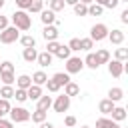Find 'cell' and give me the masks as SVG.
Here are the masks:
<instances>
[{
	"label": "cell",
	"instance_id": "1",
	"mask_svg": "<svg viewBox=\"0 0 128 128\" xmlns=\"http://www.w3.org/2000/svg\"><path fill=\"white\" fill-rule=\"evenodd\" d=\"M12 26H16V28H18V30H22V32L30 30V26H32L30 14H28L26 10H16V12L12 14Z\"/></svg>",
	"mask_w": 128,
	"mask_h": 128
},
{
	"label": "cell",
	"instance_id": "2",
	"mask_svg": "<svg viewBox=\"0 0 128 128\" xmlns=\"http://www.w3.org/2000/svg\"><path fill=\"white\" fill-rule=\"evenodd\" d=\"M20 38V30L16 26H6L2 32H0V42L2 44H12Z\"/></svg>",
	"mask_w": 128,
	"mask_h": 128
},
{
	"label": "cell",
	"instance_id": "3",
	"mask_svg": "<svg viewBox=\"0 0 128 128\" xmlns=\"http://www.w3.org/2000/svg\"><path fill=\"white\" fill-rule=\"evenodd\" d=\"M106 36H108V26L106 24L98 22V24H94L90 28V38L94 42H102V40H106Z\"/></svg>",
	"mask_w": 128,
	"mask_h": 128
},
{
	"label": "cell",
	"instance_id": "4",
	"mask_svg": "<svg viewBox=\"0 0 128 128\" xmlns=\"http://www.w3.org/2000/svg\"><path fill=\"white\" fill-rule=\"evenodd\" d=\"M82 68H84V60L80 56L66 58V74H78V72H82Z\"/></svg>",
	"mask_w": 128,
	"mask_h": 128
},
{
	"label": "cell",
	"instance_id": "5",
	"mask_svg": "<svg viewBox=\"0 0 128 128\" xmlns=\"http://www.w3.org/2000/svg\"><path fill=\"white\" fill-rule=\"evenodd\" d=\"M8 114H10L12 122H28L30 120V112L26 108H22V106H12Z\"/></svg>",
	"mask_w": 128,
	"mask_h": 128
},
{
	"label": "cell",
	"instance_id": "6",
	"mask_svg": "<svg viewBox=\"0 0 128 128\" xmlns=\"http://www.w3.org/2000/svg\"><path fill=\"white\" fill-rule=\"evenodd\" d=\"M52 108H54V112H66L68 108H70V96H66V94H60V96H56V100H52Z\"/></svg>",
	"mask_w": 128,
	"mask_h": 128
},
{
	"label": "cell",
	"instance_id": "7",
	"mask_svg": "<svg viewBox=\"0 0 128 128\" xmlns=\"http://www.w3.org/2000/svg\"><path fill=\"white\" fill-rule=\"evenodd\" d=\"M108 64V74L110 76H114V78H120L122 74H124V62H120V60H108L106 62Z\"/></svg>",
	"mask_w": 128,
	"mask_h": 128
},
{
	"label": "cell",
	"instance_id": "8",
	"mask_svg": "<svg viewBox=\"0 0 128 128\" xmlns=\"http://www.w3.org/2000/svg\"><path fill=\"white\" fill-rule=\"evenodd\" d=\"M58 26L56 24H48V26H44V30H42V36H44V40L46 42H50V40H58Z\"/></svg>",
	"mask_w": 128,
	"mask_h": 128
},
{
	"label": "cell",
	"instance_id": "9",
	"mask_svg": "<svg viewBox=\"0 0 128 128\" xmlns=\"http://www.w3.org/2000/svg\"><path fill=\"white\" fill-rule=\"evenodd\" d=\"M112 44H116V46H120L122 42H124V32L120 30V28H112V30H108V36H106Z\"/></svg>",
	"mask_w": 128,
	"mask_h": 128
},
{
	"label": "cell",
	"instance_id": "10",
	"mask_svg": "<svg viewBox=\"0 0 128 128\" xmlns=\"http://www.w3.org/2000/svg\"><path fill=\"white\" fill-rule=\"evenodd\" d=\"M40 20H42L44 26H48V24H56V12H52L50 8H48V10H42V12H40Z\"/></svg>",
	"mask_w": 128,
	"mask_h": 128
},
{
	"label": "cell",
	"instance_id": "11",
	"mask_svg": "<svg viewBox=\"0 0 128 128\" xmlns=\"http://www.w3.org/2000/svg\"><path fill=\"white\" fill-rule=\"evenodd\" d=\"M52 60H54V54H50V52H40L38 56H36V62L42 66V68H46V66H50L52 64Z\"/></svg>",
	"mask_w": 128,
	"mask_h": 128
},
{
	"label": "cell",
	"instance_id": "12",
	"mask_svg": "<svg viewBox=\"0 0 128 128\" xmlns=\"http://www.w3.org/2000/svg\"><path fill=\"white\" fill-rule=\"evenodd\" d=\"M114 106H116V102H112L110 98H104V100H100V102H98V110H100L104 116H108V114L112 112V108H114Z\"/></svg>",
	"mask_w": 128,
	"mask_h": 128
},
{
	"label": "cell",
	"instance_id": "13",
	"mask_svg": "<svg viewBox=\"0 0 128 128\" xmlns=\"http://www.w3.org/2000/svg\"><path fill=\"white\" fill-rule=\"evenodd\" d=\"M26 94H28V100H38V98L42 96V86L30 84V86L26 88Z\"/></svg>",
	"mask_w": 128,
	"mask_h": 128
},
{
	"label": "cell",
	"instance_id": "14",
	"mask_svg": "<svg viewBox=\"0 0 128 128\" xmlns=\"http://www.w3.org/2000/svg\"><path fill=\"white\" fill-rule=\"evenodd\" d=\"M96 128H120V124H118V122H114L112 118L102 116V118H98V120H96Z\"/></svg>",
	"mask_w": 128,
	"mask_h": 128
},
{
	"label": "cell",
	"instance_id": "15",
	"mask_svg": "<svg viewBox=\"0 0 128 128\" xmlns=\"http://www.w3.org/2000/svg\"><path fill=\"white\" fill-rule=\"evenodd\" d=\"M84 66H86V68H90V70H98V68H100L98 58H96V54H94V52H88V56L84 58Z\"/></svg>",
	"mask_w": 128,
	"mask_h": 128
},
{
	"label": "cell",
	"instance_id": "16",
	"mask_svg": "<svg viewBox=\"0 0 128 128\" xmlns=\"http://www.w3.org/2000/svg\"><path fill=\"white\" fill-rule=\"evenodd\" d=\"M36 102H38V104H36L38 110H46V112H48V110L52 108V96H44V94H42Z\"/></svg>",
	"mask_w": 128,
	"mask_h": 128
},
{
	"label": "cell",
	"instance_id": "17",
	"mask_svg": "<svg viewBox=\"0 0 128 128\" xmlns=\"http://www.w3.org/2000/svg\"><path fill=\"white\" fill-rule=\"evenodd\" d=\"M64 94H66V96H70V98H72V96H78V94H80V86H78L76 82H72V80H70L68 84H64Z\"/></svg>",
	"mask_w": 128,
	"mask_h": 128
},
{
	"label": "cell",
	"instance_id": "18",
	"mask_svg": "<svg viewBox=\"0 0 128 128\" xmlns=\"http://www.w3.org/2000/svg\"><path fill=\"white\" fill-rule=\"evenodd\" d=\"M36 56H38L36 48H24V50H22V58H24V60H26L28 64L36 62Z\"/></svg>",
	"mask_w": 128,
	"mask_h": 128
},
{
	"label": "cell",
	"instance_id": "19",
	"mask_svg": "<svg viewBox=\"0 0 128 128\" xmlns=\"http://www.w3.org/2000/svg\"><path fill=\"white\" fill-rule=\"evenodd\" d=\"M32 84H38V86H44L46 84V80H48V76H46V72H42V70H38V72H34L32 76Z\"/></svg>",
	"mask_w": 128,
	"mask_h": 128
},
{
	"label": "cell",
	"instance_id": "20",
	"mask_svg": "<svg viewBox=\"0 0 128 128\" xmlns=\"http://www.w3.org/2000/svg\"><path fill=\"white\" fill-rule=\"evenodd\" d=\"M108 98H110L112 102H118V100H122V98H124V90H122V88H118V86H114V88H110V90H108Z\"/></svg>",
	"mask_w": 128,
	"mask_h": 128
},
{
	"label": "cell",
	"instance_id": "21",
	"mask_svg": "<svg viewBox=\"0 0 128 128\" xmlns=\"http://www.w3.org/2000/svg\"><path fill=\"white\" fill-rule=\"evenodd\" d=\"M110 114H112V120H114V122H122V120L126 118V110H124L122 106H114Z\"/></svg>",
	"mask_w": 128,
	"mask_h": 128
},
{
	"label": "cell",
	"instance_id": "22",
	"mask_svg": "<svg viewBox=\"0 0 128 128\" xmlns=\"http://www.w3.org/2000/svg\"><path fill=\"white\" fill-rule=\"evenodd\" d=\"M18 40H20V44H22L24 48H36V38H34V36H30V34L20 36Z\"/></svg>",
	"mask_w": 128,
	"mask_h": 128
},
{
	"label": "cell",
	"instance_id": "23",
	"mask_svg": "<svg viewBox=\"0 0 128 128\" xmlns=\"http://www.w3.org/2000/svg\"><path fill=\"white\" fill-rule=\"evenodd\" d=\"M54 56H56V58H60V60L70 58V48H68V44H60V46H58V50L54 52Z\"/></svg>",
	"mask_w": 128,
	"mask_h": 128
},
{
	"label": "cell",
	"instance_id": "24",
	"mask_svg": "<svg viewBox=\"0 0 128 128\" xmlns=\"http://www.w3.org/2000/svg\"><path fill=\"white\" fill-rule=\"evenodd\" d=\"M30 84H32V78H30L28 74H20V76L16 78V88H24V90H26Z\"/></svg>",
	"mask_w": 128,
	"mask_h": 128
},
{
	"label": "cell",
	"instance_id": "25",
	"mask_svg": "<svg viewBox=\"0 0 128 128\" xmlns=\"http://www.w3.org/2000/svg\"><path fill=\"white\" fill-rule=\"evenodd\" d=\"M46 116H48V112L46 110H34V112H30V118H32V122H36V124H40V122H44L46 120Z\"/></svg>",
	"mask_w": 128,
	"mask_h": 128
},
{
	"label": "cell",
	"instance_id": "26",
	"mask_svg": "<svg viewBox=\"0 0 128 128\" xmlns=\"http://www.w3.org/2000/svg\"><path fill=\"white\" fill-rule=\"evenodd\" d=\"M52 80H56V82H58V86L62 88L64 84H68V82H70V74H66V72H56V74L52 76Z\"/></svg>",
	"mask_w": 128,
	"mask_h": 128
},
{
	"label": "cell",
	"instance_id": "27",
	"mask_svg": "<svg viewBox=\"0 0 128 128\" xmlns=\"http://www.w3.org/2000/svg\"><path fill=\"white\" fill-rule=\"evenodd\" d=\"M12 96H14V86H12V84H4V86L0 88V98L10 100Z\"/></svg>",
	"mask_w": 128,
	"mask_h": 128
},
{
	"label": "cell",
	"instance_id": "28",
	"mask_svg": "<svg viewBox=\"0 0 128 128\" xmlns=\"http://www.w3.org/2000/svg\"><path fill=\"white\" fill-rule=\"evenodd\" d=\"M96 58H98V64L102 66V64H106V62L110 60V52H108L106 48H100V50L96 52Z\"/></svg>",
	"mask_w": 128,
	"mask_h": 128
},
{
	"label": "cell",
	"instance_id": "29",
	"mask_svg": "<svg viewBox=\"0 0 128 128\" xmlns=\"http://www.w3.org/2000/svg\"><path fill=\"white\" fill-rule=\"evenodd\" d=\"M72 8H74V14H76V16H88V6H86V4L76 2Z\"/></svg>",
	"mask_w": 128,
	"mask_h": 128
},
{
	"label": "cell",
	"instance_id": "30",
	"mask_svg": "<svg viewBox=\"0 0 128 128\" xmlns=\"http://www.w3.org/2000/svg\"><path fill=\"white\" fill-rule=\"evenodd\" d=\"M102 12H104V8H102L100 4H96V2L88 4V16H100Z\"/></svg>",
	"mask_w": 128,
	"mask_h": 128
},
{
	"label": "cell",
	"instance_id": "31",
	"mask_svg": "<svg viewBox=\"0 0 128 128\" xmlns=\"http://www.w3.org/2000/svg\"><path fill=\"white\" fill-rule=\"evenodd\" d=\"M42 10H44V2L42 0H32L26 12H42Z\"/></svg>",
	"mask_w": 128,
	"mask_h": 128
},
{
	"label": "cell",
	"instance_id": "32",
	"mask_svg": "<svg viewBox=\"0 0 128 128\" xmlns=\"http://www.w3.org/2000/svg\"><path fill=\"white\" fill-rule=\"evenodd\" d=\"M94 48V40L88 36V38H80V50H86V52H90Z\"/></svg>",
	"mask_w": 128,
	"mask_h": 128
},
{
	"label": "cell",
	"instance_id": "33",
	"mask_svg": "<svg viewBox=\"0 0 128 128\" xmlns=\"http://www.w3.org/2000/svg\"><path fill=\"white\" fill-rule=\"evenodd\" d=\"M12 98H16V102H26L28 100V94H26L24 88H14V96Z\"/></svg>",
	"mask_w": 128,
	"mask_h": 128
},
{
	"label": "cell",
	"instance_id": "34",
	"mask_svg": "<svg viewBox=\"0 0 128 128\" xmlns=\"http://www.w3.org/2000/svg\"><path fill=\"white\" fill-rule=\"evenodd\" d=\"M114 58H116V60H120V62H126V60H128V50H126V48H116Z\"/></svg>",
	"mask_w": 128,
	"mask_h": 128
},
{
	"label": "cell",
	"instance_id": "35",
	"mask_svg": "<svg viewBox=\"0 0 128 128\" xmlns=\"http://www.w3.org/2000/svg\"><path fill=\"white\" fill-rule=\"evenodd\" d=\"M64 0H50V10L52 12H60V10H64Z\"/></svg>",
	"mask_w": 128,
	"mask_h": 128
},
{
	"label": "cell",
	"instance_id": "36",
	"mask_svg": "<svg viewBox=\"0 0 128 128\" xmlns=\"http://www.w3.org/2000/svg\"><path fill=\"white\" fill-rule=\"evenodd\" d=\"M10 108H12V106H10V100L0 98V114H2V116H6V114L10 112Z\"/></svg>",
	"mask_w": 128,
	"mask_h": 128
},
{
	"label": "cell",
	"instance_id": "37",
	"mask_svg": "<svg viewBox=\"0 0 128 128\" xmlns=\"http://www.w3.org/2000/svg\"><path fill=\"white\" fill-rule=\"evenodd\" d=\"M0 80H2L4 84H14V82H16L14 72H4V74H0Z\"/></svg>",
	"mask_w": 128,
	"mask_h": 128
},
{
	"label": "cell",
	"instance_id": "38",
	"mask_svg": "<svg viewBox=\"0 0 128 128\" xmlns=\"http://www.w3.org/2000/svg\"><path fill=\"white\" fill-rule=\"evenodd\" d=\"M4 72H14V64H12L10 60L0 62V74H4Z\"/></svg>",
	"mask_w": 128,
	"mask_h": 128
},
{
	"label": "cell",
	"instance_id": "39",
	"mask_svg": "<svg viewBox=\"0 0 128 128\" xmlns=\"http://www.w3.org/2000/svg\"><path fill=\"white\" fill-rule=\"evenodd\" d=\"M44 86L48 88V92H58V90H60V86H58V82H56V80H52V78H48Z\"/></svg>",
	"mask_w": 128,
	"mask_h": 128
},
{
	"label": "cell",
	"instance_id": "40",
	"mask_svg": "<svg viewBox=\"0 0 128 128\" xmlns=\"http://www.w3.org/2000/svg\"><path fill=\"white\" fill-rule=\"evenodd\" d=\"M68 48H70V52H80V38H72L68 42Z\"/></svg>",
	"mask_w": 128,
	"mask_h": 128
},
{
	"label": "cell",
	"instance_id": "41",
	"mask_svg": "<svg viewBox=\"0 0 128 128\" xmlns=\"http://www.w3.org/2000/svg\"><path fill=\"white\" fill-rule=\"evenodd\" d=\"M58 46H60V42H58V40H50V42L46 44V52H50V54H54V52L58 50Z\"/></svg>",
	"mask_w": 128,
	"mask_h": 128
},
{
	"label": "cell",
	"instance_id": "42",
	"mask_svg": "<svg viewBox=\"0 0 128 128\" xmlns=\"http://www.w3.org/2000/svg\"><path fill=\"white\" fill-rule=\"evenodd\" d=\"M76 122H78V120H76V116H72V114L64 118V126H68V128H74V126H76Z\"/></svg>",
	"mask_w": 128,
	"mask_h": 128
},
{
	"label": "cell",
	"instance_id": "43",
	"mask_svg": "<svg viewBox=\"0 0 128 128\" xmlns=\"http://www.w3.org/2000/svg\"><path fill=\"white\" fill-rule=\"evenodd\" d=\"M30 2H32V0H14V4L18 6V10H28Z\"/></svg>",
	"mask_w": 128,
	"mask_h": 128
},
{
	"label": "cell",
	"instance_id": "44",
	"mask_svg": "<svg viewBox=\"0 0 128 128\" xmlns=\"http://www.w3.org/2000/svg\"><path fill=\"white\" fill-rule=\"evenodd\" d=\"M6 26H10V20H8V16H2V14H0V32H2Z\"/></svg>",
	"mask_w": 128,
	"mask_h": 128
},
{
	"label": "cell",
	"instance_id": "45",
	"mask_svg": "<svg viewBox=\"0 0 128 128\" xmlns=\"http://www.w3.org/2000/svg\"><path fill=\"white\" fill-rule=\"evenodd\" d=\"M0 128H14V122L6 120V118H0Z\"/></svg>",
	"mask_w": 128,
	"mask_h": 128
},
{
	"label": "cell",
	"instance_id": "46",
	"mask_svg": "<svg viewBox=\"0 0 128 128\" xmlns=\"http://www.w3.org/2000/svg\"><path fill=\"white\" fill-rule=\"evenodd\" d=\"M118 4H120V0H108V2L104 4V8H110V10H114Z\"/></svg>",
	"mask_w": 128,
	"mask_h": 128
},
{
	"label": "cell",
	"instance_id": "47",
	"mask_svg": "<svg viewBox=\"0 0 128 128\" xmlns=\"http://www.w3.org/2000/svg\"><path fill=\"white\" fill-rule=\"evenodd\" d=\"M120 22H122V24H128V10H122V14H120Z\"/></svg>",
	"mask_w": 128,
	"mask_h": 128
},
{
	"label": "cell",
	"instance_id": "48",
	"mask_svg": "<svg viewBox=\"0 0 128 128\" xmlns=\"http://www.w3.org/2000/svg\"><path fill=\"white\" fill-rule=\"evenodd\" d=\"M40 128H54V124H52V122H46V120H44V122H40Z\"/></svg>",
	"mask_w": 128,
	"mask_h": 128
},
{
	"label": "cell",
	"instance_id": "49",
	"mask_svg": "<svg viewBox=\"0 0 128 128\" xmlns=\"http://www.w3.org/2000/svg\"><path fill=\"white\" fill-rule=\"evenodd\" d=\"M78 0H64V4H68V6H74Z\"/></svg>",
	"mask_w": 128,
	"mask_h": 128
},
{
	"label": "cell",
	"instance_id": "50",
	"mask_svg": "<svg viewBox=\"0 0 128 128\" xmlns=\"http://www.w3.org/2000/svg\"><path fill=\"white\" fill-rule=\"evenodd\" d=\"M94 2H96V4H100V6H102V8H104V4H106V2H108V0H94Z\"/></svg>",
	"mask_w": 128,
	"mask_h": 128
},
{
	"label": "cell",
	"instance_id": "51",
	"mask_svg": "<svg viewBox=\"0 0 128 128\" xmlns=\"http://www.w3.org/2000/svg\"><path fill=\"white\" fill-rule=\"evenodd\" d=\"M78 2H82V4H86V6H88V4H92L94 0H78Z\"/></svg>",
	"mask_w": 128,
	"mask_h": 128
},
{
	"label": "cell",
	"instance_id": "52",
	"mask_svg": "<svg viewBox=\"0 0 128 128\" xmlns=\"http://www.w3.org/2000/svg\"><path fill=\"white\" fill-rule=\"evenodd\" d=\"M2 8H4V0H0V10H2Z\"/></svg>",
	"mask_w": 128,
	"mask_h": 128
},
{
	"label": "cell",
	"instance_id": "53",
	"mask_svg": "<svg viewBox=\"0 0 128 128\" xmlns=\"http://www.w3.org/2000/svg\"><path fill=\"white\" fill-rule=\"evenodd\" d=\"M120 2H128V0H120Z\"/></svg>",
	"mask_w": 128,
	"mask_h": 128
},
{
	"label": "cell",
	"instance_id": "54",
	"mask_svg": "<svg viewBox=\"0 0 128 128\" xmlns=\"http://www.w3.org/2000/svg\"><path fill=\"white\" fill-rule=\"evenodd\" d=\"M0 118H4V116H2V114H0Z\"/></svg>",
	"mask_w": 128,
	"mask_h": 128
},
{
	"label": "cell",
	"instance_id": "55",
	"mask_svg": "<svg viewBox=\"0 0 128 128\" xmlns=\"http://www.w3.org/2000/svg\"><path fill=\"white\" fill-rule=\"evenodd\" d=\"M54 128H56V126H54Z\"/></svg>",
	"mask_w": 128,
	"mask_h": 128
},
{
	"label": "cell",
	"instance_id": "56",
	"mask_svg": "<svg viewBox=\"0 0 128 128\" xmlns=\"http://www.w3.org/2000/svg\"><path fill=\"white\" fill-rule=\"evenodd\" d=\"M0 62H2V60H0Z\"/></svg>",
	"mask_w": 128,
	"mask_h": 128
}]
</instances>
